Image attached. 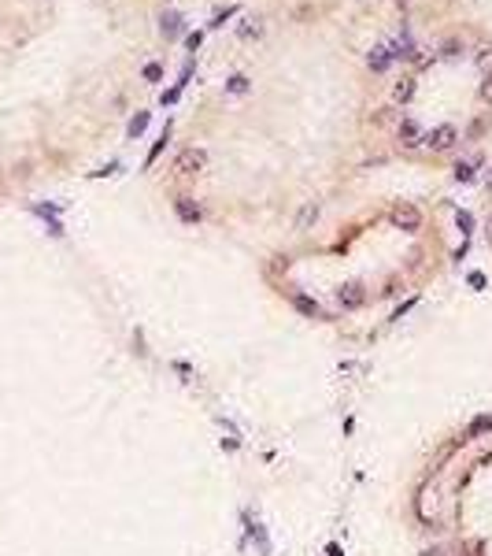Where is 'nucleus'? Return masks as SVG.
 <instances>
[{"mask_svg":"<svg viewBox=\"0 0 492 556\" xmlns=\"http://www.w3.org/2000/svg\"><path fill=\"white\" fill-rule=\"evenodd\" d=\"M389 223L404 234H415V230H422V212L415 204H407V200H400V204L389 208Z\"/></svg>","mask_w":492,"mask_h":556,"instance_id":"f257e3e1","label":"nucleus"},{"mask_svg":"<svg viewBox=\"0 0 492 556\" xmlns=\"http://www.w3.org/2000/svg\"><path fill=\"white\" fill-rule=\"evenodd\" d=\"M204 167H207V152L196 149V145H189V149H181L174 156V175H181V178H193Z\"/></svg>","mask_w":492,"mask_h":556,"instance_id":"f03ea898","label":"nucleus"},{"mask_svg":"<svg viewBox=\"0 0 492 556\" xmlns=\"http://www.w3.org/2000/svg\"><path fill=\"white\" fill-rule=\"evenodd\" d=\"M455 141H459V130H455L452 123H441V126H433L430 134H422V145L433 152H448Z\"/></svg>","mask_w":492,"mask_h":556,"instance_id":"7ed1b4c3","label":"nucleus"},{"mask_svg":"<svg viewBox=\"0 0 492 556\" xmlns=\"http://www.w3.org/2000/svg\"><path fill=\"white\" fill-rule=\"evenodd\" d=\"M318 215H322V204H318V200H304V204H300V212H296V219H293V230L296 234H307L318 223Z\"/></svg>","mask_w":492,"mask_h":556,"instance_id":"20e7f679","label":"nucleus"},{"mask_svg":"<svg viewBox=\"0 0 492 556\" xmlns=\"http://www.w3.org/2000/svg\"><path fill=\"white\" fill-rule=\"evenodd\" d=\"M337 300H341V308H363L367 304V289H363L359 282H344V286L337 289Z\"/></svg>","mask_w":492,"mask_h":556,"instance_id":"39448f33","label":"nucleus"},{"mask_svg":"<svg viewBox=\"0 0 492 556\" xmlns=\"http://www.w3.org/2000/svg\"><path fill=\"white\" fill-rule=\"evenodd\" d=\"M293 308L304 319H322V304H318L315 297H307V293H293Z\"/></svg>","mask_w":492,"mask_h":556,"instance_id":"423d86ee","label":"nucleus"},{"mask_svg":"<svg viewBox=\"0 0 492 556\" xmlns=\"http://www.w3.org/2000/svg\"><path fill=\"white\" fill-rule=\"evenodd\" d=\"M396 138H400V145H404V149H415V145H422V130H418L411 119H404V123L396 126Z\"/></svg>","mask_w":492,"mask_h":556,"instance_id":"0eeeda50","label":"nucleus"},{"mask_svg":"<svg viewBox=\"0 0 492 556\" xmlns=\"http://www.w3.org/2000/svg\"><path fill=\"white\" fill-rule=\"evenodd\" d=\"M174 212H178L181 223H200V204L193 197H178L174 200Z\"/></svg>","mask_w":492,"mask_h":556,"instance_id":"6e6552de","label":"nucleus"},{"mask_svg":"<svg viewBox=\"0 0 492 556\" xmlns=\"http://www.w3.org/2000/svg\"><path fill=\"white\" fill-rule=\"evenodd\" d=\"M411 97H415V78H400L393 86V100H396V104H407Z\"/></svg>","mask_w":492,"mask_h":556,"instance_id":"1a4fd4ad","label":"nucleus"},{"mask_svg":"<svg viewBox=\"0 0 492 556\" xmlns=\"http://www.w3.org/2000/svg\"><path fill=\"white\" fill-rule=\"evenodd\" d=\"M389 60H393V52H389L385 45H378V49H374V52H370V56H367L370 71H385V67H389Z\"/></svg>","mask_w":492,"mask_h":556,"instance_id":"9d476101","label":"nucleus"},{"mask_svg":"<svg viewBox=\"0 0 492 556\" xmlns=\"http://www.w3.org/2000/svg\"><path fill=\"white\" fill-rule=\"evenodd\" d=\"M489 431H492V415H478L467 426V437H481V434H489Z\"/></svg>","mask_w":492,"mask_h":556,"instance_id":"9b49d317","label":"nucleus"},{"mask_svg":"<svg viewBox=\"0 0 492 556\" xmlns=\"http://www.w3.org/2000/svg\"><path fill=\"white\" fill-rule=\"evenodd\" d=\"M237 34H241L244 41H252V38H259V34H263V26H259V19H244V26Z\"/></svg>","mask_w":492,"mask_h":556,"instance_id":"f8f14e48","label":"nucleus"},{"mask_svg":"<svg viewBox=\"0 0 492 556\" xmlns=\"http://www.w3.org/2000/svg\"><path fill=\"white\" fill-rule=\"evenodd\" d=\"M178 15H163V34H167V38H178Z\"/></svg>","mask_w":492,"mask_h":556,"instance_id":"ddd939ff","label":"nucleus"},{"mask_svg":"<svg viewBox=\"0 0 492 556\" xmlns=\"http://www.w3.org/2000/svg\"><path fill=\"white\" fill-rule=\"evenodd\" d=\"M478 67L492 71V49H489V45H481V49H478Z\"/></svg>","mask_w":492,"mask_h":556,"instance_id":"4468645a","label":"nucleus"},{"mask_svg":"<svg viewBox=\"0 0 492 556\" xmlns=\"http://www.w3.org/2000/svg\"><path fill=\"white\" fill-rule=\"evenodd\" d=\"M455 178H459V182H470V178H474V163H455Z\"/></svg>","mask_w":492,"mask_h":556,"instance_id":"2eb2a0df","label":"nucleus"},{"mask_svg":"<svg viewBox=\"0 0 492 556\" xmlns=\"http://www.w3.org/2000/svg\"><path fill=\"white\" fill-rule=\"evenodd\" d=\"M244 89H248V78H244V75H233V78H230V93H244Z\"/></svg>","mask_w":492,"mask_h":556,"instance_id":"dca6fc26","label":"nucleus"},{"mask_svg":"<svg viewBox=\"0 0 492 556\" xmlns=\"http://www.w3.org/2000/svg\"><path fill=\"white\" fill-rule=\"evenodd\" d=\"M455 223H459V230H463V234H470V226H474V215H470V212H459V215H455Z\"/></svg>","mask_w":492,"mask_h":556,"instance_id":"f3484780","label":"nucleus"},{"mask_svg":"<svg viewBox=\"0 0 492 556\" xmlns=\"http://www.w3.org/2000/svg\"><path fill=\"white\" fill-rule=\"evenodd\" d=\"M389 119H393V108H381L378 115H370V123H374V126H385Z\"/></svg>","mask_w":492,"mask_h":556,"instance_id":"a211bd4d","label":"nucleus"},{"mask_svg":"<svg viewBox=\"0 0 492 556\" xmlns=\"http://www.w3.org/2000/svg\"><path fill=\"white\" fill-rule=\"evenodd\" d=\"M481 100L492 104V75H485V82H481Z\"/></svg>","mask_w":492,"mask_h":556,"instance_id":"6ab92c4d","label":"nucleus"},{"mask_svg":"<svg viewBox=\"0 0 492 556\" xmlns=\"http://www.w3.org/2000/svg\"><path fill=\"white\" fill-rule=\"evenodd\" d=\"M144 126H148V115H138V119L130 123V134H133V138H138V134L144 130Z\"/></svg>","mask_w":492,"mask_h":556,"instance_id":"aec40b11","label":"nucleus"},{"mask_svg":"<svg viewBox=\"0 0 492 556\" xmlns=\"http://www.w3.org/2000/svg\"><path fill=\"white\" fill-rule=\"evenodd\" d=\"M467 282H470L474 289H485V275H481V271H470V278H467Z\"/></svg>","mask_w":492,"mask_h":556,"instance_id":"412c9836","label":"nucleus"},{"mask_svg":"<svg viewBox=\"0 0 492 556\" xmlns=\"http://www.w3.org/2000/svg\"><path fill=\"white\" fill-rule=\"evenodd\" d=\"M144 78H148V82H159V78H163V71L156 67V63H148V67H144Z\"/></svg>","mask_w":492,"mask_h":556,"instance_id":"4be33fe9","label":"nucleus"},{"mask_svg":"<svg viewBox=\"0 0 492 556\" xmlns=\"http://www.w3.org/2000/svg\"><path fill=\"white\" fill-rule=\"evenodd\" d=\"M441 52H444V56H459V41H455V38H452V41H444V49H441Z\"/></svg>","mask_w":492,"mask_h":556,"instance_id":"5701e85b","label":"nucleus"},{"mask_svg":"<svg viewBox=\"0 0 492 556\" xmlns=\"http://www.w3.org/2000/svg\"><path fill=\"white\" fill-rule=\"evenodd\" d=\"M481 134H485V119H478L470 126V138H481Z\"/></svg>","mask_w":492,"mask_h":556,"instance_id":"b1692460","label":"nucleus"},{"mask_svg":"<svg viewBox=\"0 0 492 556\" xmlns=\"http://www.w3.org/2000/svg\"><path fill=\"white\" fill-rule=\"evenodd\" d=\"M485 234H489V245H492V215H489V223H485Z\"/></svg>","mask_w":492,"mask_h":556,"instance_id":"393cba45","label":"nucleus"},{"mask_svg":"<svg viewBox=\"0 0 492 556\" xmlns=\"http://www.w3.org/2000/svg\"><path fill=\"white\" fill-rule=\"evenodd\" d=\"M485 186H489V193H492V167H489V178H485Z\"/></svg>","mask_w":492,"mask_h":556,"instance_id":"a878e982","label":"nucleus"},{"mask_svg":"<svg viewBox=\"0 0 492 556\" xmlns=\"http://www.w3.org/2000/svg\"><path fill=\"white\" fill-rule=\"evenodd\" d=\"M396 4H411V0H396Z\"/></svg>","mask_w":492,"mask_h":556,"instance_id":"bb28decb","label":"nucleus"},{"mask_svg":"<svg viewBox=\"0 0 492 556\" xmlns=\"http://www.w3.org/2000/svg\"><path fill=\"white\" fill-rule=\"evenodd\" d=\"M426 556H441V553H426Z\"/></svg>","mask_w":492,"mask_h":556,"instance_id":"cd10ccee","label":"nucleus"}]
</instances>
